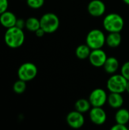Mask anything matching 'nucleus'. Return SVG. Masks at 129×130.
Masks as SVG:
<instances>
[{
	"label": "nucleus",
	"instance_id": "f257e3e1",
	"mask_svg": "<svg viewBox=\"0 0 129 130\" xmlns=\"http://www.w3.org/2000/svg\"><path fill=\"white\" fill-rule=\"evenodd\" d=\"M4 40L5 44L11 49L21 47L25 40L23 29L18 28L16 26L8 28L4 35Z\"/></svg>",
	"mask_w": 129,
	"mask_h": 130
},
{
	"label": "nucleus",
	"instance_id": "f03ea898",
	"mask_svg": "<svg viewBox=\"0 0 129 130\" xmlns=\"http://www.w3.org/2000/svg\"><path fill=\"white\" fill-rule=\"evenodd\" d=\"M124 19L117 13H110L106 14L103 21L104 29L110 32H121L124 27Z\"/></svg>",
	"mask_w": 129,
	"mask_h": 130
},
{
	"label": "nucleus",
	"instance_id": "7ed1b4c3",
	"mask_svg": "<svg viewBox=\"0 0 129 130\" xmlns=\"http://www.w3.org/2000/svg\"><path fill=\"white\" fill-rule=\"evenodd\" d=\"M106 36L100 29H93L86 36V43L91 50L102 49L106 44Z\"/></svg>",
	"mask_w": 129,
	"mask_h": 130
},
{
	"label": "nucleus",
	"instance_id": "20e7f679",
	"mask_svg": "<svg viewBox=\"0 0 129 130\" xmlns=\"http://www.w3.org/2000/svg\"><path fill=\"white\" fill-rule=\"evenodd\" d=\"M40 27L44 30L46 34H52L56 32L59 27V17L52 12L44 14L40 19Z\"/></svg>",
	"mask_w": 129,
	"mask_h": 130
},
{
	"label": "nucleus",
	"instance_id": "39448f33",
	"mask_svg": "<svg viewBox=\"0 0 129 130\" xmlns=\"http://www.w3.org/2000/svg\"><path fill=\"white\" fill-rule=\"evenodd\" d=\"M128 80L122 74H113L107 80L106 88L110 92L122 94L126 91Z\"/></svg>",
	"mask_w": 129,
	"mask_h": 130
},
{
	"label": "nucleus",
	"instance_id": "423d86ee",
	"mask_svg": "<svg viewBox=\"0 0 129 130\" xmlns=\"http://www.w3.org/2000/svg\"><path fill=\"white\" fill-rule=\"evenodd\" d=\"M38 73L36 66L32 62H24L17 69V76L19 79L24 82H30L36 78Z\"/></svg>",
	"mask_w": 129,
	"mask_h": 130
},
{
	"label": "nucleus",
	"instance_id": "0eeeda50",
	"mask_svg": "<svg viewBox=\"0 0 129 130\" xmlns=\"http://www.w3.org/2000/svg\"><path fill=\"white\" fill-rule=\"evenodd\" d=\"M108 95L106 91L101 88L94 89L88 98L92 107H103L107 103Z\"/></svg>",
	"mask_w": 129,
	"mask_h": 130
},
{
	"label": "nucleus",
	"instance_id": "6e6552de",
	"mask_svg": "<svg viewBox=\"0 0 129 130\" xmlns=\"http://www.w3.org/2000/svg\"><path fill=\"white\" fill-rule=\"evenodd\" d=\"M89 117L94 124L101 126L106 123L107 115L103 107H92L89 111Z\"/></svg>",
	"mask_w": 129,
	"mask_h": 130
},
{
	"label": "nucleus",
	"instance_id": "1a4fd4ad",
	"mask_svg": "<svg viewBox=\"0 0 129 130\" xmlns=\"http://www.w3.org/2000/svg\"><path fill=\"white\" fill-rule=\"evenodd\" d=\"M84 113L75 110L71 111L68 113L66 117V122L68 125L72 129H80L81 128L85 122Z\"/></svg>",
	"mask_w": 129,
	"mask_h": 130
},
{
	"label": "nucleus",
	"instance_id": "9d476101",
	"mask_svg": "<svg viewBox=\"0 0 129 130\" xmlns=\"http://www.w3.org/2000/svg\"><path fill=\"white\" fill-rule=\"evenodd\" d=\"M107 59V55L102 49L92 50L89 56V61L94 67H103Z\"/></svg>",
	"mask_w": 129,
	"mask_h": 130
},
{
	"label": "nucleus",
	"instance_id": "9b49d317",
	"mask_svg": "<svg viewBox=\"0 0 129 130\" xmlns=\"http://www.w3.org/2000/svg\"><path fill=\"white\" fill-rule=\"evenodd\" d=\"M87 11L93 17H101L105 14L106 5L101 0H92L87 5Z\"/></svg>",
	"mask_w": 129,
	"mask_h": 130
},
{
	"label": "nucleus",
	"instance_id": "f8f14e48",
	"mask_svg": "<svg viewBox=\"0 0 129 130\" xmlns=\"http://www.w3.org/2000/svg\"><path fill=\"white\" fill-rule=\"evenodd\" d=\"M17 18L16 15L11 11H5L0 14V24L6 29L14 27L17 22Z\"/></svg>",
	"mask_w": 129,
	"mask_h": 130
},
{
	"label": "nucleus",
	"instance_id": "ddd939ff",
	"mask_svg": "<svg viewBox=\"0 0 129 130\" xmlns=\"http://www.w3.org/2000/svg\"><path fill=\"white\" fill-rule=\"evenodd\" d=\"M107 103L113 109H119L124 104V98L121 93L110 92L108 95Z\"/></svg>",
	"mask_w": 129,
	"mask_h": 130
},
{
	"label": "nucleus",
	"instance_id": "4468645a",
	"mask_svg": "<svg viewBox=\"0 0 129 130\" xmlns=\"http://www.w3.org/2000/svg\"><path fill=\"white\" fill-rule=\"evenodd\" d=\"M104 68V70L106 71V73L108 74H115L116 71L119 69V60L114 57V56H110L107 57L105 64L103 66Z\"/></svg>",
	"mask_w": 129,
	"mask_h": 130
},
{
	"label": "nucleus",
	"instance_id": "2eb2a0df",
	"mask_svg": "<svg viewBox=\"0 0 129 130\" xmlns=\"http://www.w3.org/2000/svg\"><path fill=\"white\" fill-rule=\"evenodd\" d=\"M122 43L120 32H110L106 37V43L111 48L118 47Z\"/></svg>",
	"mask_w": 129,
	"mask_h": 130
},
{
	"label": "nucleus",
	"instance_id": "dca6fc26",
	"mask_svg": "<svg viewBox=\"0 0 129 130\" xmlns=\"http://www.w3.org/2000/svg\"><path fill=\"white\" fill-rule=\"evenodd\" d=\"M115 120L117 123L127 125L129 122V110L125 108H119L115 115Z\"/></svg>",
	"mask_w": 129,
	"mask_h": 130
},
{
	"label": "nucleus",
	"instance_id": "f3484780",
	"mask_svg": "<svg viewBox=\"0 0 129 130\" xmlns=\"http://www.w3.org/2000/svg\"><path fill=\"white\" fill-rule=\"evenodd\" d=\"M91 107L92 106H91V104L90 103L89 100L85 99V98H80L75 104V110L82 113L90 111V110L91 109Z\"/></svg>",
	"mask_w": 129,
	"mask_h": 130
},
{
	"label": "nucleus",
	"instance_id": "a211bd4d",
	"mask_svg": "<svg viewBox=\"0 0 129 130\" xmlns=\"http://www.w3.org/2000/svg\"><path fill=\"white\" fill-rule=\"evenodd\" d=\"M91 50H92L89 47V46L87 43L81 44L76 48L75 55L79 59H86L89 58Z\"/></svg>",
	"mask_w": 129,
	"mask_h": 130
},
{
	"label": "nucleus",
	"instance_id": "6ab92c4d",
	"mask_svg": "<svg viewBox=\"0 0 129 130\" xmlns=\"http://www.w3.org/2000/svg\"><path fill=\"white\" fill-rule=\"evenodd\" d=\"M25 27L32 32H35L37 29L40 27V19L34 18V17H30L26 20V25Z\"/></svg>",
	"mask_w": 129,
	"mask_h": 130
},
{
	"label": "nucleus",
	"instance_id": "aec40b11",
	"mask_svg": "<svg viewBox=\"0 0 129 130\" xmlns=\"http://www.w3.org/2000/svg\"><path fill=\"white\" fill-rule=\"evenodd\" d=\"M26 88H27L26 82H24L21 79H18L13 85V91L14 93H16L17 94H23L25 91Z\"/></svg>",
	"mask_w": 129,
	"mask_h": 130
},
{
	"label": "nucleus",
	"instance_id": "412c9836",
	"mask_svg": "<svg viewBox=\"0 0 129 130\" xmlns=\"http://www.w3.org/2000/svg\"><path fill=\"white\" fill-rule=\"evenodd\" d=\"M45 0H27V5L33 9L40 8L44 5Z\"/></svg>",
	"mask_w": 129,
	"mask_h": 130
},
{
	"label": "nucleus",
	"instance_id": "4be33fe9",
	"mask_svg": "<svg viewBox=\"0 0 129 130\" xmlns=\"http://www.w3.org/2000/svg\"><path fill=\"white\" fill-rule=\"evenodd\" d=\"M121 74L128 81L129 80V61L125 62L121 67Z\"/></svg>",
	"mask_w": 129,
	"mask_h": 130
},
{
	"label": "nucleus",
	"instance_id": "5701e85b",
	"mask_svg": "<svg viewBox=\"0 0 129 130\" xmlns=\"http://www.w3.org/2000/svg\"><path fill=\"white\" fill-rule=\"evenodd\" d=\"M8 7V0H0V14L7 11Z\"/></svg>",
	"mask_w": 129,
	"mask_h": 130
},
{
	"label": "nucleus",
	"instance_id": "b1692460",
	"mask_svg": "<svg viewBox=\"0 0 129 130\" xmlns=\"http://www.w3.org/2000/svg\"><path fill=\"white\" fill-rule=\"evenodd\" d=\"M128 129L126 125H124V124H120V123H117L115 124L114 126H113L111 127V129L112 130H127Z\"/></svg>",
	"mask_w": 129,
	"mask_h": 130
},
{
	"label": "nucleus",
	"instance_id": "393cba45",
	"mask_svg": "<svg viewBox=\"0 0 129 130\" xmlns=\"http://www.w3.org/2000/svg\"><path fill=\"white\" fill-rule=\"evenodd\" d=\"M25 25H26V21L22 19V18H17V22H16V24L15 26L18 28H21V29H24L25 27Z\"/></svg>",
	"mask_w": 129,
	"mask_h": 130
},
{
	"label": "nucleus",
	"instance_id": "a878e982",
	"mask_svg": "<svg viewBox=\"0 0 129 130\" xmlns=\"http://www.w3.org/2000/svg\"><path fill=\"white\" fill-rule=\"evenodd\" d=\"M34 33H35L36 36L38 37H42L44 36V34H46V32L44 31V30H43V28H41V27H40L39 29H37Z\"/></svg>",
	"mask_w": 129,
	"mask_h": 130
},
{
	"label": "nucleus",
	"instance_id": "bb28decb",
	"mask_svg": "<svg viewBox=\"0 0 129 130\" xmlns=\"http://www.w3.org/2000/svg\"><path fill=\"white\" fill-rule=\"evenodd\" d=\"M127 91L129 94V80L128 81V82H127V86H126V91Z\"/></svg>",
	"mask_w": 129,
	"mask_h": 130
},
{
	"label": "nucleus",
	"instance_id": "cd10ccee",
	"mask_svg": "<svg viewBox=\"0 0 129 130\" xmlns=\"http://www.w3.org/2000/svg\"><path fill=\"white\" fill-rule=\"evenodd\" d=\"M123 2H124L126 5H129V0H123Z\"/></svg>",
	"mask_w": 129,
	"mask_h": 130
}]
</instances>
